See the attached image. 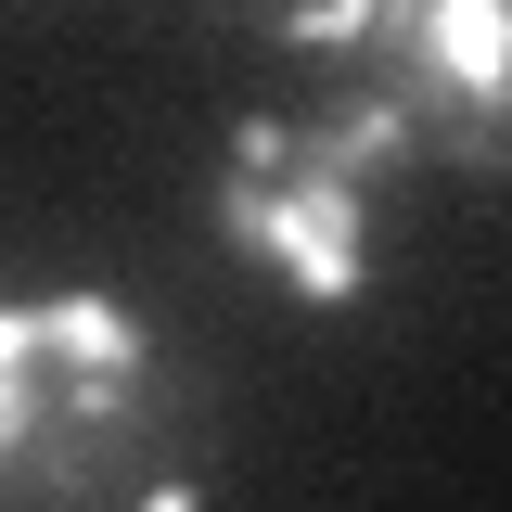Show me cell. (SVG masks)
Here are the masks:
<instances>
[{
	"label": "cell",
	"instance_id": "cell-1",
	"mask_svg": "<svg viewBox=\"0 0 512 512\" xmlns=\"http://www.w3.org/2000/svg\"><path fill=\"white\" fill-rule=\"evenodd\" d=\"M359 64H372V90L410 103L423 154L512 167V0H384Z\"/></svg>",
	"mask_w": 512,
	"mask_h": 512
},
{
	"label": "cell",
	"instance_id": "cell-4",
	"mask_svg": "<svg viewBox=\"0 0 512 512\" xmlns=\"http://www.w3.org/2000/svg\"><path fill=\"white\" fill-rule=\"evenodd\" d=\"M231 167H244V180H295V128H282V116H244V128H231Z\"/></svg>",
	"mask_w": 512,
	"mask_h": 512
},
{
	"label": "cell",
	"instance_id": "cell-3",
	"mask_svg": "<svg viewBox=\"0 0 512 512\" xmlns=\"http://www.w3.org/2000/svg\"><path fill=\"white\" fill-rule=\"evenodd\" d=\"M39 308H52V372H154V333H141L103 282H64Z\"/></svg>",
	"mask_w": 512,
	"mask_h": 512
},
{
	"label": "cell",
	"instance_id": "cell-2",
	"mask_svg": "<svg viewBox=\"0 0 512 512\" xmlns=\"http://www.w3.org/2000/svg\"><path fill=\"white\" fill-rule=\"evenodd\" d=\"M205 218H218V244L231 256H269L308 308H359L372 295V192L333 180V167H295V180H231L205 192Z\"/></svg>",
	"mask_w": 512,
	"mask_h": 512
}]
</instances>
